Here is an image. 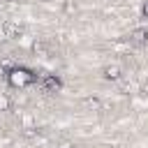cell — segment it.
I'll use <instances>...</instances> for the list:
<instances>
[{"instance_id":"6da1fadb","label":"cell","mask_w":148,"mask_h":148,"mask_svg":"<svg viewBox=\"0 0 148 148\" xmlns=\"http://www.w3.org/2000/svg\"><path fill=\"white\" fill-rule=\"evenodd\" d=\"M35 79H37L35 74H30L28 69H21V67L9 72V81H12L14 86H25V83H32Z\"/></svg>"},{"instance_id":"3957f363","label":"cell","mask_w":148,"mask_h":148,"mask_svg":"<svg viewBox=\"0 0 148 148\" xmlns=\"http://www.w3.org/2000/svg\"><path fill=\"white\" fill-rule=\"evenodd\" d=\"M132 39H134L136 44H146V42H148V30H146V28H136V30L132 32Z\"/></svg>"},{"instance_id":"277c9868","label":"cell","mask_w":148,"mask_h":148,"mask_svg":"<svg viewBox=\"0 0 148 148\" xmlns=\"http://www.w3.org/2000/svg\"><path fill=\"white\" fill-rule=\"evenodd\" d=\"M104 76L106 79H118V67H106L104 69Z\"/></svg>"},{"instance_id":"5b68a950","label":"cell","mask_w":148,"mask_h":148,"mask_svg":"<svg viewBox=\"0 0 148 148\" xmlns=\"http://www.w3.org/2000/svg\"><path fill=\"white\" fill-rule=\"evenodd\" d=\"M143 16H146V18H148V2H146V5H143Z\"/></svg>"},{"instance_id":"7a4b0ae2","label":"cell","mask_w":148,"mask_h":148,"mask_svg":"<svg viewBox=\"0 0 148 148\" xmlns=\"http://www.w3.org/2000/svg\"><path fill=\"white\" fill-rule=\"evenodd\" d=\"M42 86H44V90L56 92V90L60 88V79H58L56 74H49V76H44V79H42Z\"/></svg>"}]
</instances>
